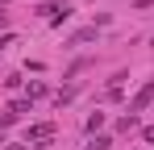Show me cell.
Here are the masks:
<instances>
[{"label":"cell","mask_w":154,"mask_h":150,"mask_svg":"<svg viewBox=\"0 0 154 150\" xmlns=\"http://www.w3.org/2000/svg\"><path fill=\"white\" fill-rule=\"evenodd\" d=\"M150 100H154V79H146V83H142V92H137V96L129 100V113L137 117V113H142V108H146Z\"/></svg>","instance_id":"6da1fadb"},{"label":"cell","mask_w":154,"mask_h":150,"mask_svg":"<svg viewBox=\"0 0 154 150\" xmlns=\"http://www.w3.org/2000/svg\"><path fill=\"white\" fill-rule=\"evenodd\" d=\"M50 138H54V125H50V121L29 125V129H25V142H50Z\"/></svg>","instance_id":"7a4b0ae2"},{"label":"cell","mask_w":154,"mask_h":150,"mask_svg":"<svg viewBox=\"0 0 154 150\" xmlns=\"http://www.w3.org/2000/svg\"><path fill=\"white\" fill-rule=\"evenodd\" d=\"M96 38V25L92 29H79V33H71V46H83V42H92Z\"/></svg>","instance_id":"3957f363"},{"label":"cell","mask_w":154,"mask_h":150,"mask_svg":"<svg viewBox=\"0 0 154 150\" xmlns=\"http://www.w3.org/2000/svg\"><path fill=\"white\" fill-rule=\"evenodd\" d=\"M29 104H33V100H13V104H8V113H13V117H21V113H29Z\"/></svg>","instance_id":"277c9868"},{"label":"cell","mask_w":154,"mask_h":150,"mask_svg":"<svg viewBox=\"0 0 154 150\" xmlns=\"http://www.w3.org/2000/svg\"><path fill=\"white\" fill-rule=\"evenodd\" d=\"M100 125H104V113H92V117H88V133H96Z\"/></svg>","instance_id":"5b68a950"},{"label":"cell","mask_w":154,"mask_h":150,"mask_svg":"<svg viewBox=\"0 0 154 150\" xmlns=\"http://www.w3.org/2000/svg\"><path fill=\"white\" fill-rule=\"evenodd\" d=\"M117 129H121V133H129V129H137V117H133V113H129V117H121V125H117Z\"/></svg>","instance_id":"8992f818"}]
</instances>
